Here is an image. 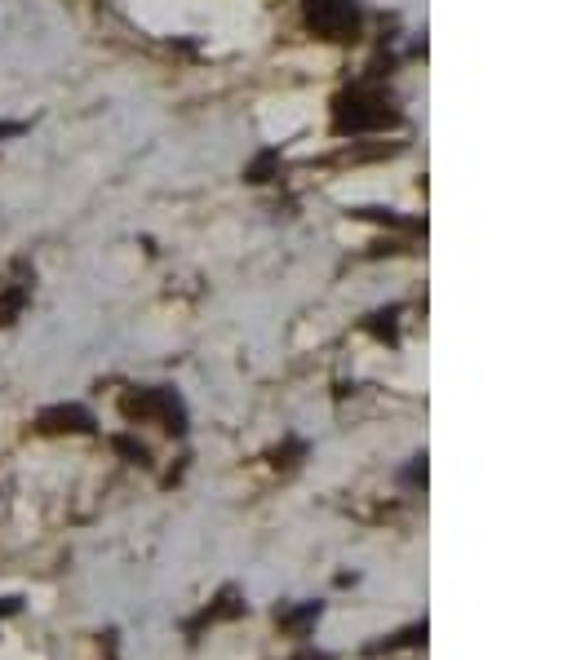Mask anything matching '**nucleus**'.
I'll list each match as a JSON object with an SVG mask.
<instances>
[{
    "label": "nucleus",
    "instance_id": "nucleus-14",
    "mask_svg": "<svg viewBox=\"0 0 572 660\" xmlns=\"http://www.w3.org/2000/svg\"><path fill=\"white\" fill-rule=\"evenodd\" d=\"M5 612H18V598H0V616Z\"/></svg>",
    "mask_w": 572,
    "mask_h": 660
},
{
    "label": "nucleus",
    "instance_id": "nucleus-11",
    "mask_svg": "<svg viewBox=\"0 0 572 660\" xmlns=\"http://www.w3.org/2000/svg\"><path fill=\"white\" fill-rule=\"evenodd\" d=\"M391 319H395V311H386V315H373V333L377 337H391V342H395V324H391Z\"/></svg>",
    "mask_w": 572,
    "mask_h": 660
},
{
    "label": "nucleus",
    "instance_id": "nucleus-7",
    "mask_svg": "<svg viewBox=\"0 0 572 660\" xmlns=\"http://www.w3.org/2000/svg\"><path fill=\"white\" fill-rule=\"evenodd\" d=\"M417 643H426V621H422V625H408L404 634L386 638V643H373L369 656H382V652H391V647H417Z\"/></svg>",
    "mask_w": 572,
    "mask_h": 660
},
{
    "label": "nucleus",
    "instance_id": "nucleus-9",
    "mask_svg": "<svg viewBox=\"0 0 572 660\" xmlns=\"http://www.w3.org/2000/svg\"><path fill=\"white\" fill-rule=\"evenodd\" d=\"M23 302H27V288L23 284L9 288V293H0V324H14L18 311H23Z\"/></svg>",
    "mask_w": 572,
    "mask_h": 660
},
{
    "label": "nucleus",
    "instance_id": "nucleus-12",
    "mask_svg": "<svg viewBox=\"0 0 572 660\" xmlns=\"http://www.w3.org/2000/svg\"><path fill=\"white\" fill-rule=\"evenodd\" d=\"M271 164H275V151H267V156L253 164V169H249V182H267V169H271Z\"/></svg>",
    "mask_w": 572,
    "mask_h": 660
},
{
    "label": "nucleus",
    "instance_id": "nucleus-5",
    "mask_svg": "<svg viewBox=\"0 0 572 660\" xmlns=\"http://www.w3.org/2000/svg\"><path fill=\"white\" fill-rule=\"evenodd\" d=\"M160 421H165L169 435H182V430H187V408H182V399L173 395V390H165V399H160Z\"/></svg>",
    "mask_w": 572,
    "mask_h": 660
},
{
    "label": "nucleus",
    "instance_id": "nucleus-4",
    "mask_svg": "<svg viewBox=\"0 0 572 660\" xmlns=\"http://www.w3.org/2000/svg\"><path fill=\"white\" fill-rule=\"evenodd\" d=\"M160 399H165V390H129L125 399H120V412H125L129 421H151L160 417Z\"/></svg>",
    "mask_w": 572,
    "mask_h": 660
},
{
    "label": "nucleus",
    "instance_id": "nucleus-10",
    "mask_svg": "<svg viewBox=\"0 0 572 660\" xmlns=\"http://www.w3.org/2000/svg\"><path fill=\"white\" fill-rule=\"evenodd\" d=\"M240 612H244V603L227 590V594L218 598V607H213V612H204V621H231V616H240Z\"/></svg>",
    "mask_w": 572,
    "mask_h": 660
},
{
    "label": "nucleus",
    "instance_id": "nucleus-1",
    "mask_svg": "<svg viewBox=\"0 0 572 660\" xmlns=\"http://www.w3.org/2000/svg\"><path fill=\"white\" fill-rule=\"evenodd\" d=\"M395 111L382 94H369V89H351V94L337 98L333 107V129L337 133H373V129H386L395 125Z\"/></svg>",
    "mask_w": 572,
    "mask_h": 660
},
{
    "label": "nucleus",
    "instance_id": "nucleus-13",
    "mask_svg": "<svg viewBox=\"0 0 572 660\" xmlns=\"http://www.w3.org/2000/svg\"><path fill=\"white\" fill-rule=\"evenodd\" d=\"M404 483H426V457H417L413 466L404 470Z\"/></svg>",
    "mask_w": 572,
    "mask_h": 660
},
{
    "label": "nucleus",
    "instance_id": "nucleus-8",
    "mask_svg": "<svg viewBox=\"0 0 572 660\" xmlns=\"http://www.w3.org/2000/svg\"><path fill=\"white\" fill-rule=\"evenodd\" d=\"M111 448H116V452H120V457H125V461H134V466H151V452L142 448L138 439H129V435H116V439H111Z\"/></svg>",
    "mask_w": 572,
    "mask_h": 660
},
{
    "label": "nucleus",
    "instance_id": "nucleus-2",
    "mask_svg": "<svg viewBox=\"0 0 572 660\" xmlns=\"http://www.w3.org/2000/svg\"><path fill=\"white\" fill-rule=\"evenodd\" d=\"M306 27L324 40H351L360 32V5L355 0H306Z\"/></svg>",
    "mask_w": 572,
    "mask_h": 660
},
{
    "label": "nucleus",
    "instance_id": "nucleus-3",
    "mask_svg": "<svg viewBox=\"0 0 572 660\" xmlns=\"http://www.w3.org/2000/svg\"><path fill=\"white\" fill-rule=\"evenodd\" d=\"M36 430H40V435H89V430H94V412L80 408V404L45 408L36 417Z\"/></svg>",
    "mask_w": 572,
    "mask_h": 660
},
{
    "label": "nucleus",
    "instance_id": "nucleus-6",
    "mask_svg": "<svg viewBox=\"0 0 572 660\" xmlns=\"http://www.w3.org/2000/svg\"><path fill=\"white\" fill-rule=\"evenodd\" d=\"M315 621H320V603H302V607H293V612L280 616V629H289V634H306Z\"/></svg>",
    "mask_w": 572,
    "mask_h": 660
}]
</instances>
